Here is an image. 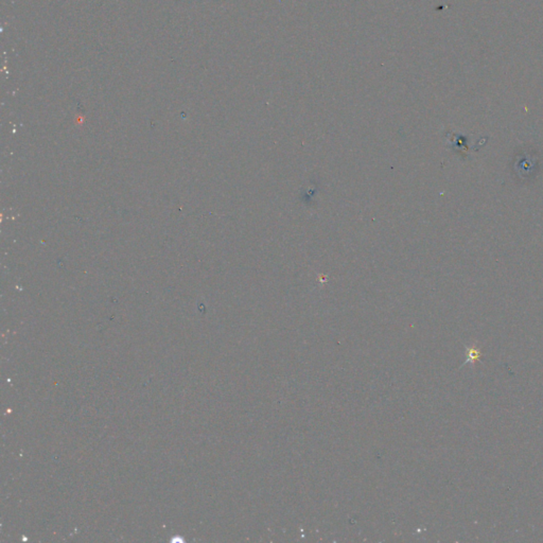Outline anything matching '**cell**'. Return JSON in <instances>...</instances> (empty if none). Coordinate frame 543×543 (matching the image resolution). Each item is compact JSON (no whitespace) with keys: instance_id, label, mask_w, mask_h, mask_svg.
I'll return each instance as SVG.
<instances>
[{"instance_id":"6da1fadb","label":"cell","mask_w":543,"mask_h":543,"mask_svg":"<svg viewBox=\"0 0 543 543\" xmlns=\"http://www.w3.org/2000/svg\"><path fill=\"white\" fill-rule=\"evenodd\" d=\"M468 356H469V359H468V360H471V359H472V360H473V361H476V360H478V359L480 358V354L478 353V351H477L476 349H472V350H470V351H469V355H468Z\"/></svg>"}]
</instances>
